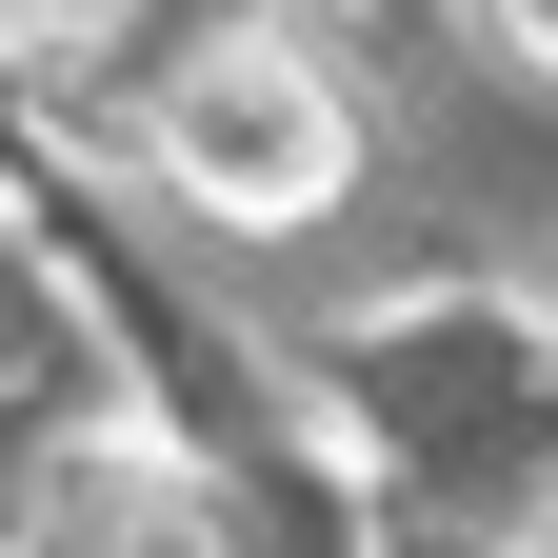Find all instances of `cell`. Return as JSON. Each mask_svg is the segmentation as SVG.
Masks as SVG:
<instances>
[{
    "label": "cell",
    "mask_w": 558,
    "mask_h": 558,
    "mask_svg": "<svg viewBox=\"0 0 558 558\" xmlns=\"http://www.w3.org/2000/svg\"><path fill=\"white\" fill-rule=\"evenodd\" d=\"M339 399L379 439V499L439 558H499L558 519V319L519 300H418L379 339H339Z\"/></svg>",
    "instance_id": "1"
},
{
    "label": "cell",
    "mask_w": 558,
    "mask_h": 558,
    "mask_svg": "<svg viewBox=\"0 0 558 558\" xmlns=\"http://www.w3.org/2000/svg\"><path fill=\"white\" fill-rule=\"evenodd\" d=\"M120 160L160 180L180 220H220V240H319L379 140H360V81H339L300 21H180L160 81L120 100Z\"/></svg>",
    "instance_id": "2"
},
{
    "label": "cell",
    "mask_w": 558,
    "mask_h": 558,
    "mask_svg": "<svg viewBox=\"0 0 558 558\" xmlns=\"http://www.w3.org/2000/svg\"><path fill=\"white\" fill-rule=\"evenodd\" d=\"M0 558H240L220 519V459L160 439V418H81L40 478H21V538Z\"/></svg>",
    "instance_id": "3"
},
{
    "label": "cell",
    "mask_w": 558,
    "mask_h": 558,
    "mask_svg": "<svg viewBox=\"0 0 558 558\" xmlns=\"http://www.w3.org/2000/svg\"><path fill=\"white\" fill-rule=\"evenodd\" d=\"M120 21H140V0H0V81H81Z\"/></svg>",
    "instance_id": "4"
},
{
    "label": "cell",
    "mask_w": 558,
    "mask_h": 558,
    "mask_svg": "<svg viewBox=\"0 0 558 558\" xmlns=\"http://www.w3.org/2000/svg\"><path fill=\"white\" fill-rule=\"evenodd\" d=\"M478 21H499V60H538V81H558V0H478Z\"/></svg>",
    "instance_id": "5"
}]
</instances>
